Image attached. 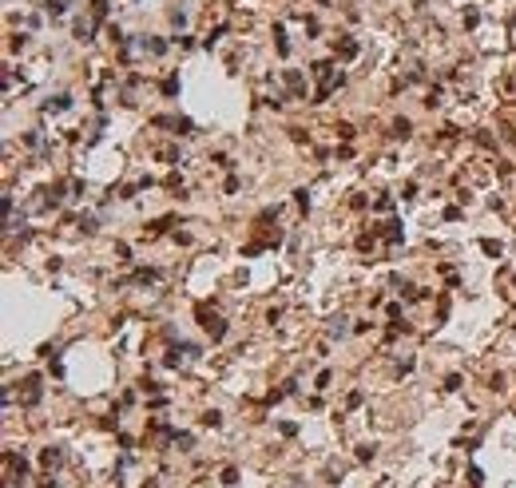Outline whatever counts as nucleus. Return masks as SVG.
Returning a JSON list of instances; mask_svg holds the SVG:
<instances>
[{
  "label": "nucleus",
  "mask_w": 516,
  "mask_h": 488,
  "mask_svg": "<svg viewBox=\"0 0 516 488\" xmlns=\"http://www.w3.org/2000/svg\"><path fill=\"white\" fill-rule=\"evenodd\" d=\"M92 16H96V20L107 16V0H96V4H92Z\"/></svg>",
  "instance_id": "1"
}]
</instances>
